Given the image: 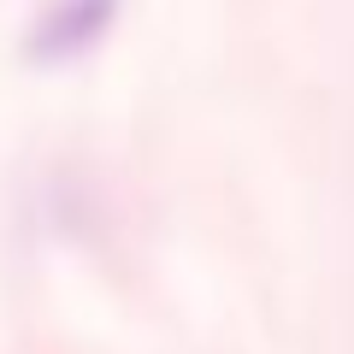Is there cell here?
Listing matches in <instances>:
<instances>
[{
    "instance_id": "obj_1",
    "label": "cell",
    "mask_w": 354,
    "mask_h": 354,
    "mask_svg": "<svg viewBox=\"0 0 354 354\" xmlns=\"http://www.w3.org/2000/svg\"><path fill=\"white\" fill-rule=\"evenodd\" d=\"M113 18H118V0H48L30 24V59L36 65L77 59L113 30Z\"/></svg>"
}]
</instances>
